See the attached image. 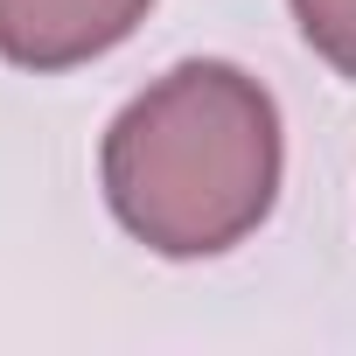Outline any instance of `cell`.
Wrapping results in <instances>:
<instances>
[{
	"label": "cell",
	"mask_w": 356,
	"mask_h": 356,
	"mask_svg": "<svg viewBox=\"0 0 356 356\" xmlns=\"http://www.w3.org/2000/svg\"><path fill=\"white\" fill-rule=\"evenodd\" d=\"M154 0H0V56L22 70H77L119 49Z\"/></svg>",
	"instance_id": "cell-2"
},
{
	"label": "cell",
	"mask_w": 356,
	"mask_h": 356,
	"mask_svg": "<svg viewBox=\"0 0 356 356\" xmlns=\"http://www.w3.org/2000/svg\"><path fill=\"white\" fill-rule=\"evenodd\" d=\"M286 8H293L300 42L335 77H356V0H286Z\"/></svg>",
	"instance_id": "cell-3"
},
{
	"label": "cell",
	"mask_w": 356,
	"mask_h": 356,
	"mask_svg": "<svg viewBox=\"0 0 356 356\" xmlns=\"http://www.w3.org/2000/svg\"><path fill=\"white\" fill-rule=\"evenodd\" d=\"M286 175L273 91L217 56L175 63L119 105L98 147V182L126 238L161 259H217L245 245Z\"/></svg>",
	"instance_id": "cell-1"
}]
</instances>
